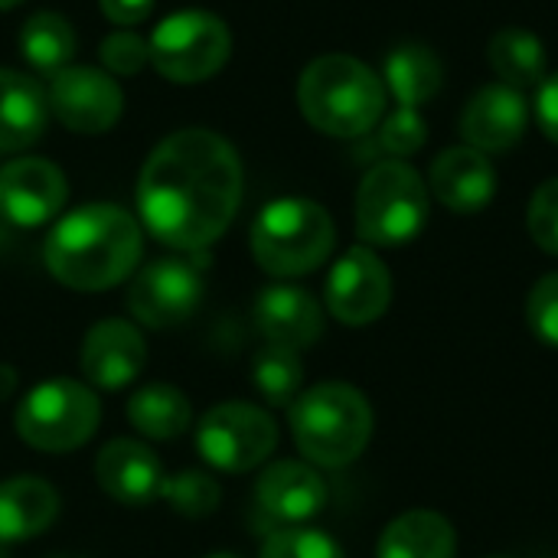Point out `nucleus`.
Masks as SVG:
<instances>
[{"instance_id":"f257e3e1","label":"nucleus","mask_w":558,"mask_h":558,"mask_svg":"<svg viewBox=\"0 0 558 558\" xmlns=\"http://www.w3.org/2000/svg\"><path fill=\"white\" fill-rule=\"evenodd\" d=\"M242 199V163L232 144L206 128L163 137L137 180L144 226L170 248L199 252L235 219Z\"/></svg>"},{"instance_id":"f03ea898","label":"nucleus","mask_w":558,"mask_h":558,"mask_svg":"<svg viewBox=\"0 0 558 558\" xmlns=\"http://www.w3.org/2000/svg\"><path fill=\"white\" fill-rule=\"evenodd\" d=\"M141 248V226L131 213L111 203H88L49 232L46 265L65 288L105 291L134 271Z\"/></svg>"},{"instance_id":"7ed1b4c3","label":"nucleus","mask_w":558,"mask_h":558,"mask_svg":"<svg viewBox=\"0 0 558 558\" xmlns=\"http://www.w3.org/2000/svg\"><path fill=\"white\" fill-rule=\"evenodd\" d=\"M304 118L330 137H360L379 124L386 111L383 78L353 56H320L298 82Z\"/></svg>"},{"instance_id":"20e7f679","label":"nucleus","mask_w":558,"mask_h":558,"mask_svg":"<svg viewBox=\"0 0 558 558\" xmlns=\"http://www.w3.org/2000/svg\"><path fill=\"white\" fill-rule=\"evenodd\" d=\"M291 435L301 454L317 468L353 464L373 438V409L347 383H320L291 402Z\"/></svg>"},{"instance_id":"39448f33","label":"nucleus","mask_w":558,"mask_h":558,"mask_svg":"<svg viewBox=\"0 0 558 558\" xmlns=\"http://www.w3.org/2000/svg\"><path fill=\"white\" fill-rule=\"evenodd\" d=\"M337 242L333 219L311 199H275L252 226L255 262L278 278H298L320 268Z\"/></svg>"},{"instance_id":"423d86ee","label":"nucleus","mask_w":558,"mask_h":558,"mask_svg":"<svg viewBox=\"0 0 558 558\" xmlns=\"http://www.w3.org/2000/svg\"><path fill=\"white\" fill-rule=\"evenodd\" d=\"M428 222V186L405 160L376 163L356 193V232L366 245L396 248Z\"/></svg>"},{"instance_id":"0eeeda50","label":"nucleus","mask_w":558,"mask_h":558,"mask_svg":"<svg viewBox=\"0 0 558 558\" xmlns=\"http://www.w3.org/2000/svg\"><path fill=\"white\" fill-rule=\"evenodd\" d=\"M101 418L95 392L72 379H49L36 386L16 409V435L36 451H72L85 445Z\"/></svg>"},{"instance_id":"6e6552de","label":"nucleus","mask_w":558,"mask_h":558,"mask_svg":"<svg viewBox=\"0 0 558 558\" xmlns=\"http://www.w3.org/2000/svg\"><path fill=\"white\" fill-rule=\"evenodd\" d=\"M147 46H150V62L163 78L193 85L213 78L226 65L232 52V36L216 13L183 10L167 16L154 29Z\"/></svg>"},{"instance_id":"1a4fd4ad","label":"nucleus","mask_w":558,"mask_h":558,"mask_svg":"<svg viewBox=\"0 0 558 558\" xmlns=\"http://www.w3.org/2000/svg\"><path fill=\"white\" fill-rule=\"evenodd\" d=\"M199 454L229 474L258 468L278 445V428L268 412L248 402H222L199 422Z\"/></svg>"},{"instance_id":"9d476101","label":"nucleus","mask_w":558,"mask_h":558,"mask_svg":"<svg viewBox=\"0 0 558 558\" xmlns=\"http://www.w3.org/2000/svg\"><path fill=\"white\" fill-rule=\"evenodd\" d=\"M203 298V275L196 262L186 258H160L137 271L128 291V307L131 314L154 327L167 330L193 317Z\"/></svg>"},{"instance_id":"9b49d317","label":"nucleus","mask_w":558,"mask_h":558,"mask_svg":"<svg viewBox=\"0 0 558 558\" xmlns=\"http://www.w3.org/2000/svg\"><path fill=\"white\" fill-rule=\"evenodd\" d=\"M49 114H56L69 131L101 134L111 131L124 111V95L118 82L92 65H65L49 82Z\"/></svg>"},{"instance_id":"f8f14e48","label":"nucleus","mask_w":558,"mask_h":558,"mask_svg":"<svg viewBox=\"0 0 558 558\" xmlns=\"http://www.w3.org/2000/svg\"><path fill=\"white\" fill-rule=\"evenodd\" d=\"M392 278L383 258L356 245L350 248L327 278V311L347 327H366L389 311Z\"/></svg>"},{"instance_id":"ddd939ff","label":"nucleus","mask_w":558,"mask_h":558,"mask_svg":"<svg viewBox=\"0 0 558 558\" xmlns=\"http://www.w3.org/2000/svg\"><path fill=\"white\" fill-rule=\"evenodd\" d=\"M69 186L56 163L20 157L0 167V213L13 226H43L65 206Z\"/></svg>"},{"instance_id":"4468645a","label":"nucleus","mask_w":558,"mask_h":558,"mask_svg":"<svg viewBox=\"0 0 558 558\" xmlns=\"http://www.w3.org/2000/svg\"><path fill=\"white\" fill-rule=\"evenodd\" d=\"M526 124H530V105L523 92L504 82L481 88L461 114V134L474 150L484 154L510 150L526 134Z\"/></svg>"},{"instance_id":"2eb2a0df","label":"nucleus","mask_w":558,"mask_h":558,"mask_svg":"<svg viewBox=\"0 0 558 558\" xmlns=\"http://www.w3.org/2000/svg\"><path fill=\"white\" fill-rule=\"evenodd\" d=\"M147 347L137 327L124 320H101L82 343V376L98 389H124L141 376Z\"/></svg>"},{"instance_id":"dca6fc26","label":"nucleus","mask_w":558,"mask_h":558,"mask_svg":"<svg viewBox=\"0 0 558 558\" xmlns=\"http://www.w3.org/2000/svg\"><path fill=\"white\" fill-rule=\"evenodd\" d=\"M255 504L271 523L294 526L327 507V484L311 464L278 461L262 474L255 487Z\"/></svg>"},{"instance_id":"f3484780","label":"nucleus","mask_w":558,"mask_h":558,"mask_svg":"<svg viewBox=\"0 0 558 558\" xmlns=\"http://www.w3.org/2000/svg\"><path fill=\"white\" fill-rule=\"evenodd\" d=\"M432 193L451 213L471 216L490 206L497 193V170L484 150L451 147L432 163Z\"/></svg>"},{"instance_id":"a211bd4d","label":"nucleus","mask_w":558,"mask_h":558,"mask_svg":"<svg viewBox=\"0 0 558 558\" xmlns=\"http://www.w3.org/2000/svg\"><path fill=\"white\" fill-rule=\"evenodd\" d=\"M95 477L101 490L124 507H147L163 490L160 461L150 454V448L131 438H114L101 448L95 461Z\"/></svg>"},{"instance_id":"6ab92c4d","label":"nucleus","mask_w":558,"mask_h":558,"mask_svg":"<svg viewBox=\"0 0 558 558\" xmlns=\"http://www.w3.org/2000/svg\"><path fill=\"white\" fill-rule=\"evenodd\" d=\"M255 324L271 347L304 350L324 333V311L304 288L275 284L258 294Z\"/></svg>"},{"instance_id":"aec40b11","label":"nucleus","mask_w":558,"mask_h":558,"mask_svg":"<svg viewBox=\"0 0 558 558\" xmlns=\"http://www.w3.org/2000/svg\"><path fill=\"white\" fill-rule=\"evenodd\" d=\"M49 121L46 88L13 69H0V150H26Z\"/></svg>"},{"instance_id":"412c9836","label":"nucleus","mask_w":558,"mask_h":558,"mask_svg":"<svg viewBox=\"0 0 558 558\" xmlns=\"http://www.w3.org/2000/svg\"><path fill=\"white\" fill-rule=\"evenodd\" d=\"M59 513V494L39 477H13L0 484V543L39 536Z\"/></svg>"},{"instance_id":"4be33fe9","label":"nucleus","mask_w":558,"mask_h":558,"mask_svg":"<svg viewBox=\"0 0 558 558\" xmlns=\"http://www.w3.org/2000/svg\"><path fill=\"white\" fill-rule=\"evenodd\" d=\"M454 526L435 510H409L379 536L376 558H454Z\"/></svg>"},{"instance_id":"5701e85b","label":"nucleus","mask_w":558,"mask_h":558,"mask_svg":"<svg viewBox=\"0 0 558 558\" xmlns=\"http://www.w3.org/2000/svg\"><path fill=\"white\" fill-rule=\"evenodd\" d=\"M441 82H445V65L428 46L405 43L386 56V85L399 101V108H422L428 98L438 95Z\"/></svg>"},{"instance_id":"b1692460","label":"nucleus","mask_w":558,"mask_h":558,"mask_svg":"<svg viewBox=\"0 0 558 558\" xmlns=\"http://www.w3.org/2000/svg\"><path fill=\"white\" fill-rule=\"evenodd\" d=\"M487 59L494 65V72L504 78V85L510 88H539L546 78V49L543 39L526 33V29H500L490 46H487Z\"/></svg>"},{"instance_id":"393cba45","label":"nucleus","mask_w":558,"mask_h":558,"mask_svg":"<svg viewBox=\"0 0 558 558\" xmlns=\"http://www.w3.org/2000/svg\"><path fill=\"white\" fill-rule=\"evenodd\" d=\"M128 418L141 435L170 441L190 428V402L180 389L157 383V386L134 392V399L128 402Z\"/></svg>"},{"instance_id":"a878e982","label":"nucleus","mask_w":558,"mask_h":558,"mask_svg":"<svg viewBox=\"0 0 558 558\" xmlns=\"http://www.w3.org/2000/svg\"><path fill=\"white\" fill-rule=\"evenodd\" d=\"M20 52L23 59L46 75H56L69 65L75 52L72 23L62 13H36L20 29Z\"/></svg>"},{"instance_id":"bb28decb","label":"nucleus","mask_w":558,"mask_h":558,"mask_svg":"<svg viewBox=\"0 0 558 558\" xmlns=\"http://www.w3.org/2000/svg\"><path fill=\"white\" fill-rule=\"evenodd\" d=\"M252 376H255V389L271 402V405H291L301 392L304 383V363L298 356V350L288 347H265L255 363H252Z\"/></svg>"},{"instance_id":"cd10ccee","label":"nucleus","mask_w":558,"mask_h":558,"mask_svg":"<svg viewBox=\"0 0 558 558\" xmlns=\"http://www.w3.org/2000/svg\"><path fill=\"white\" fill-rule=\"evenodd\" d=\"M160 497L183 517L190 520H199V517H209L219 500H222V490L213 477L199 474V471H183L170 481H163V490Z\"/></svg>"},{"instance_id":"c85d7f7f","label":"nucleus","mask_w":558,"mask_h":558,"mask_svg":"<svg viewBox=\"0 0 558 558\" xmlns=\"http://www.w3.org/2000/svg\"><path fill=\"white\" fill-rule=\"evenodd\" d=\"M262 558H343V549L320 530L288 526L268 536Z\"/></svg>"},{"instance_id":"c756f323","label":"nucleus","mask_w":558,"mask_h":558,"mask_svg":"<svg viewBox=\"0 0 558 558\" xmlns=\"http://www.w3.org/2000/svg\"><path fill=\"white\" fill-rule=\"evenodd\" d=\"M526 324L546 347H558V271L533 284L526 301Z\"/></svg>"},{"instance_id":"7c9ffc66","label":"nucleus","mask_w":558,"mask_h":558,"mask_svg":"<svg viewBox=\"0 0 558 558\" xmlns=\"http://www.w3.org/2000/svg\"><path fill=\"white\" fill-rule=\"evenodd\" d=\"M526 226H530V235L533 242L556 255L558 258V177L543 183L533 199H530V209H526Z\"/></svg>"},{"instance_id":"2f4dec72","label":"nucleus","mask_w":558,"mask_h":558,"mask_svg":"<svg viewBox=\"0 0 558 558\" xmlns=\"http://www.w3.org/2000/svg\"><path fill=\"white\" fill-rule=\"evenodd\" d=\"M98 56H101L108 72H114V75H137L150 62V46L137 33L118 29V33L101 39Z\"/></svg>"},{"instance_id":"473e14b6","label":"nucleus","mask_w":558,"mask_h":558,"mask_svg":"<svg viewBox=\"0 0 558 558\" xmlns=\"http://www.w3.org/2000/svg\"><path fill=\"white\" fill-rule=\"evenodd\" d=\"M425 141H428V128H425V118L418 114V108H399L396 114L386 118V124L379 131V144L396 157H409V154L422 150Z\"/></svg>"},{"instance_id":"72a5a7b5","label":"nucleus","mask_w":558,"mask_h":558,"mask_svg":"<svg viewBox=\"0 0 558 558\" xmlns=\"http://www.w3.org/2000/svg\"><path fill=\"white\" fill-rule=\"evenodd\" d=\"M536 121L546 131V137L558 144V72L546 75L536 92Z\"/></svg>"},{"instance_id":"f704fd0d","label":"nucleus","mask_w":558,"mask_h":558,"mask_svg":"<svg viewBox=\"0 0 558 558\" xmlns=\"http://www.w3.org/2000/svg\"><path fill=\"white\" fill-rule=\"evenodd\" d=\"M154 10V0H101V13L118 26H134L147 20Z\"/></svg>"},{"instance_id":"c9c22d12","label":"nucleus","mask_w":558,"mask_h":558,"mask_svg":"<svg viewBox=\"0 0 558 558\" xmlns=\"http://www.w3.org/2000/svg\"><path fill=\"white\" fill-rule=\"evenodd\" d=\"M13 386H16V376H13V369L10 366H0V402L13 392Z\"/></svg>"},{"instance_id":"e433bc0d","label":"nucleus","mask_w":558,"mask_h":558,"mask_svg":"<svg viewBox=\"0 0 558 558\" xmlns=\"http://www.w3.org/2000/svg\"><path fill=\"white\" fill-rule=\"evenodd\" d=\"M16 3H23V0H0V10H10V7H16Z\"/></svg>"},{"instance_id":"4c0bfd02","label":"nucleus","mask_w":558,"mask_h":558,"mask_svg":"<svg viewBox=\"0 0 558 558\" xmlns=\"http://www.w3.org/2000/svg\"><path fill=\"white\" fill-rule=\"evenodd\" d=\"M209 558H242V556H235V553H216V556H209Z\"/></svg>"},{"instance_id":"58836bf2","label":"nucleus","mask_w":558,"mask_h":558,"mask_svg":"<svg viewBox=\"0 0 558 558\" xmlns=\"http://www.w3.org/2000/svg\"><path fill=\"white\" fill-rule=\"evenodd\" d=\"M0 558H10V556H7V549H3V546H0Z\"/></svg>"},{"instance_id":"ea45409f","label":"nucleus","mask_w":558,"mask_h":558,"mask_svg":"<svg viewBox=\"0 0 558 558\" xmlns=\"http://www.w3.org/2000/svg\"><path fill=\"white\" fill-rule=\"evenodd\" d=\"M490 558H507V556H490Z\"/></svg>"}]
</instances>
